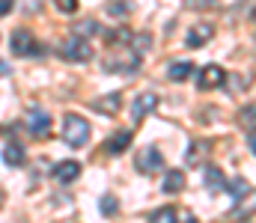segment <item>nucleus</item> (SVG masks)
Wrapping results in <instances>:
<instances>
[{
	"instance_id": "f257e3e1",
	"label": "nucleus",
	"mask_w": 256,
	"mask_h": 223,
	"mask_svg": "<svg viewBox=\"0 0 256 223\" xmlns=\"http://www.w3.org/2000/svg\"><path fill=\"white\" fill-rule=\"evenodd\" d=\"M90 122L84 119V116H78V113H68L63 119V140L68 143V146H74V149H80V146H86L90 143Z\"/></svg>"
},
{
	"instance_id": "f03ea898",
	"label": "nucleus",
	"mask_w": 256,
	"mask_h": 223,
	"mask_svg": "<svg viewBox=\"0 0 256 223\" xmlns=\"http://www.w3.org/2000/svg\"><path fill=\"white\" fill-rule=\"evenodd\" d=\"M60 51H63V57L68 63H86V60H92V45H90L86 36H72V39H66Z\"/></svg>"
},
{
	"instance_id": "7ed1b4c3",
	"label": "nucleus",
	"mask_w": 256,
	"mask_h": 223,
	"mask_svg": "<svg viewBox=\"0 0 256 223\" xmlns=\"http://www.w3.org/2000/svg\"><path fill=\"white\" fill-rule=\"evenodd\" d=\"M9 48L15 57H33V54H42V45L36 42V36L30 30H15L12 39H9Z\"/></svg>"
},
{
	"instance_id": "20e7f679",
	"label": "nucleus",
	"mask_w": 256,
	"mask_h": 223,
	"mask_svg": "<svg viewBox=\"0 0 256 223\" xmlns=\"http://www.w3.org/2000/svg\"><path fill=\"white\" fill-rule=\"evenodd\" d=\"M134 167H137L143 176L161 173V170H164V155H161L155 146H146V149H140V152H137V158H134Z\"/></svg>"
},
{
	"instance_id": "39448f33",
	"label": "nucleus",
	"mask_w": 256,
	"mask_h": 223,
	"mask_svg": "<svg viewBox=\"0 0 256 223\" xmlns=\"http://www.w3.org/2000/svg\"><path fill=\"white\" fill-rule=\"evenodd\" d=\"M224 80H226V72L218 63H206L196 72V86L200 89H218V86H224Z\"/></svg>"
},
{
	"instance_id": "423d86ee",
	"label": "nucleus",
	"mask_w": 256,
	"mask_h": 223,
	"mask_svg": "<svg viewBox=\"0 0 256 223\" xmlns=\"http://www.w3.org/2000/svg\"><path fill=\"white\" fill-rule=\"evenodd\" d=\"M27 131H30L33 137H45V134L51 131V113L42 110V107H33V110L27 113Z\"/></svg>"
},
{
	"instance_id": "0eeeda50",
	"label": "nucleus",
	"mask_w": 256,
	"mask_h": 223,
	"mask_svg": "<svg viewBox=\"0 0 256 223\" xmlns=\"http://www.w3.org/2000/svg\"><path fill=\"white\" fill-rule=\"evenodd\" d=\"M256 215V188H250L244 197H238L236 200V209L226 215L230 221H248V218H254Z\"/></svg>"
},
{
	"instance_id": "6e6552de",
	"label": "nucleus",
	"mask_w": 256,
	"mask_h": 223,
	"mask_svg": "<svg viewBox=\"0 0 256 223\" xmlns=\"http://www.w3.org/2000/svg\"><path fill=\"white\" fill-rule=\"evenodd\" d=\"M155 107H158V95H155V92H140V95L134 98V104H131V116H134V122H143Z\"/></svg>"
},
{
	"instance_id": "1a4fd4ad",
	"label": "nucleus",
	"mask_w": 256,
	"mask_h": 223,
	"mask_svg": "<svg viewBox=\"0 0 256 223\" xmlns=\"http://www.w3.org/2000/svg\"><path fill=\"white\" fill-rule=\"evenodd\" d=\"M212 36H214V27L212 24H194L191 30H188V36H185V45L188 48H202V45H208L212 42Z\"/></svg>"
},
{
	"instance_id": "9d476101",
	"label": "nucleus",
	"mask_w": 256,
	"mask_h": 223,
	"mask_svg": "<svg viewBox=\"0 0 256 223\" xmlns=\"http://www.w3.org/2000/svg\"><path fill=\"white\" fill-rule=\"evenodd\" d=\"M54 179L60 182V185H72V182H78L80 179V164L78 161H60L57 167H54Z\"/></svg>"
},
{
	"instance_id": "9b49d317",
	"label": "nucleus",
	"mask_w": 256,
	"mask_h": 223,
	"mask_svg": "<svg viewBox=\"0 0 256 223\" xmlns=\"http://www.w3.org/2000/svg\"><path fill=\"white\" fill-rule=\"evenodd\" d=\"M131 140H134V131L120 128V131H114V134H110V140L104 143V152H108V155H122V152L131 146Z\"/></svg>"
},
{
	"instance_id": "f8f14e48",
	"label": "nucleus",
	"mask_w": 256,
	"mask_h": 223,
	"mask_svg": "<svg viewBox=\"0 0 256 223\" xmlns=\"http://www.w3.org/2000/svg\"><path fill=\"white\" fill-rule=\"evenodd\" d=\"M92 107H96L98 113L116 116V113L122 110V95H120V92H110V95H104V98H96V101H92Z\"/></svg>"
},
{
	"instance_id": "ddd939ff",
	"label": "nucleus",
	"mask_w": 256,
	"mask_h": 223,
	"mask_svg": "<svg viewBox=\"0 0 256 223\" xmlns=\"http://www.w3.org/2000/svg\"><path fill=\"white\" fill-rule=\"evenodd\" d=\"M164 194H179L182 188H185V173L182 170H170L167 176H164Z\"/></svg>"
},
{
	"instance_id": "4468645a",
	"label": "nucleus",
	"mask_w": 256,
	"mask_h": 223,
	"mask_svg": "<svg viewBox=\"0 0 256 223\" xmlns=\"http://www.w3.org/2000/svg\"><path fill=\"white\" fill-rule=\"evenodd\" d=\"M24 146H18V143H9V146L3 149V161H6V167H24Z\"/></svg>"
},
{
	"instance_id": "2eb2a0df",
	"label": "nucleus",
	"mask_w": 256,
	"mask_h": 223,
	"mask_svg": "<svg viewBox=\"0 0 256 223\" xmlns=\"http://www.w3.org/2000/svg\"><path fill=\"white\" fill-rule=\"evenodd\" d=\"M208 149H212L208 146V140H194L191 149H188V155H185V158H188V167H196V164L208 155Z\"/></svg>"
},
{
	"instance_id": "dca6fc26",
	"label": "nucleus",
	"mask_w": 256,
	"mask_h": 223,
	"mask_svg": "<svg viewBox=\"0 0 256 223\" xmlns=\"http://www.w3.org/2000/svg\"><path fill=\"white\" fill-rule=\"evenodd\" d=\"M131 30L128 27H120V30H110V33H104V42L110 45V48H120V45H131Z\"/></svg>"
},
{
	"instance_id": "f3484780",
	"label": "nucleus",
	"mask_w": 256,
	"mask_h": 223,
	"mask_svg": "<svg viewBox=\"0 0 256 223\" xmlns=\"http://www.w3.org/2000/svg\"><path fill=\"white\" fill-rule=\"evenodd\" d=\"M191 72H194V66L188 63V60H176L173 66H170V80H188L191 77Z\"/></svg>"
},
{
	"instance_id": "a211bd4d",
	"label": "nucleus",
	"mask_w": 256,
	"mask_h": 223,
	"mask_svg": "<svg viewBox=\"0 0 256 223\" xmlns=\"http://www.w3.org/2000/svg\"><path fill=\"white\" fill-rule=\"evenodd\" d=\"M176 221H179V215H176L173 206H161V209L152 212V218H149V223H176Z\"/></svg>"
},
{
	"instance_id": "6ab92c4d",
	"label": "nucleus",
	"mask_w": 256,
	"mask_h": 223,
	"mask_svg": "<svg viewBox=\"0 0 256 223\" xmlns=\"http://www.w3.org/2000/svg\"><path fill=\"white\" fill-rule=\"evenodd\" d=\"M238 125L248 128V131H256V104L242 107V113H238Z\"/></svg>"
},
{
	"instance_id": "aec40b11",
	"label": "nucleus",
	"mask_w": 256,
	"mask_h": 223,
	"mask_svg": "<svg viewBox=\"0 0 256 223\" xmlns=\"http://www.w3.org/2000/svg\"><path fill=\"white\" fill-rule=\"evenodd\" d=\"M206 179H208V188H212V191L226 188V179H224V173H220L218 167H208V170H206Z\"/></svg>"
},
{
	"instance_id": "412c9836",
	"label": "nucleus",
	"mask_w": 256,
	"mask_h": 223,
	"mask_svg": "<svg viewBox=\"0 0 256 223\" xmlns=\"http://www.w3.org/2000/svg\"><path fill=\"white\" fill-rule=\"evenodd\" d=\"M226 191H232L236 197H244L250 188H248V182H244V179H232V182H226Z\"/></svg>"
},
{
	"instance_id": "4be33fe9",
	"label": "nucleus",
	"mask_w": 256,
	"mask_h": 223,
	"mask_svg": "<svg viewBox=\"0 0 256 223\" xmlns=\"http://www.w3.org/2000/svg\"><path fill=\"white\" fill-rule=\"evenodd\" d=\"M102 212H104L108 218H116V212H120V209H116V197H104V200H102Z\"/></svg>"
},
{
	"instance_id": "5701e85b",
	"label": "nucleus",
	"mask_w": 256,
	"mask_h": 223,
	"mask_svg": "<svg viewBox=\"0 0 256 223\" xmlns=\"http://www.w3.org/2000/svg\"><path fill=\"white\" fill-rule=\"evenodd\" d=\"M54 3H57V9L63 15H74L78 12V0H54Z\"/></svg>"
},
{
	"instance_id": "b1692460",
	"label": "nucleus",
	"mask_w": 256,
	"mask_h": 223,
	"mask_svg": "<svg viewBox=\"0 0 256 223\" xmlns=\"http://www.w3.org/2000/svg\"><path fill=\"white\" fill-rule=\"evenodd\" d=\"M191 9H202V6H214V0H188Z\"/></svg>"
},
{
	"instance_id": "393cba45",
	"label": "nucleus",
	"mask_w": 256,
	"mask_h": 223,
	"mask_svg": "<svg viewBox=\"0 0 256 223\" xmlns=\"http://www.w3.org/2000/svg\"><path fill=\"white\" fill-rule=\"evenodd\" d=\"M12 3H15V0H0V18H3V15H9Z\"/></svg>"
},
{
	"instance_id": "a878e982",
	"label": "nucleus",
	"mask_w": 256,
	"mask_h": 223,
	"mask_svg": "<svg viewBox=\"0 0 256 223\" xmlns=\"http://www.w3.org/2000/svg\"><path fill=\"white\" fill-rule=\"evenodd\" d=\"M182 223H200V221H196L194 215H182Z\"/></svg>"
},
{
	"instance_id": "bb28decb",
	"label": "nucleus",
	"mask_w": 256,
	"mask_h": 223,
	"mask_svg": "<svg viewBox=\"0 0 256 223\" xmlns=\"http://www.w3.org/2000/svg\"><path fill=\"white\" fill-rule=\"evenodd\" d=\"M3 74H9V63H3V60H0V77H3Z\"/></svg>"
},
{
	"instance_id": "cd10ccee",
	"label": "nucleus",
	"mask_w": 256,
	"mask_h": 223,
	"mask_svg": "<svg viewBox=\"0 0 256 223\" xmlns=\"http://www.w3.org/2000/svg\"><path fill=\"white\" fill-rule=\"evenodd\" d=\"M250 149H254V155H256V131H250Z\"/></svg>"
},
{
	"instance_id": "c85d7f7f",
	"label": "nucleus",
	"mask_w": 256,
	"mask_h": 223,
	"mask_svg": "<svg viewBox=\"0 0 256 223\" xmlns=\"http://www.w3.org/2000/svg\"><path fill=\"white\" fill-rule=\"evenodd\" d=\"M250 21H254V24H256V9H254V12H250Z\"/></svg>"
},
{
	"instance_id": "c756f323",
	"label": "nucleus",
	"mask_w": 256,
	"mask_h": 223,
	"mask_svg": "<svg viewBox=\"0 0 256 223\" xmlns=\"http://www.w3.org/2000/svg\"><path fill=\"white\" fill-rule=\"evenodd\" d=\"M0 206H3V191H0Z\"/></svg>"
}]
</instances>
